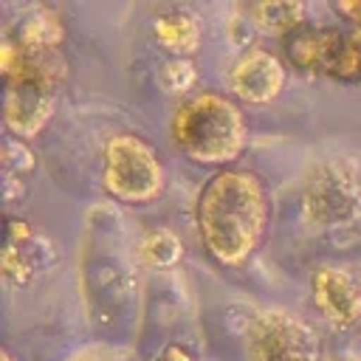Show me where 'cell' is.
<instances>
[{
    "instance_id": "cell-1",
    "label": "cell",
    "mask_w": 361,
    "mask_h": 361,
    "mask_svg": "<svg viewBox=\"0 0 361 361\" xmlns=\"http://www.w3.org/2000/svg\"><path fill=\"white\" fill-rule=\"evenodd\" d=\"M197 223L209 251L226 265H243L262 240L268 203L251 172L214 175L197 200Z\"/></svg>"
},
{
    "instance_id": "cell-2",
    "label": "cell",
    "mask_w": 361,
    "mask_h": 361,
    "mask_svg": "<svg viewBox=\"0 0 361 361\" xmlns=\"http://www.w3.org/2000/svg\"><path fill=\"white\" fill-rule=\"evenodd\" d=\"M175 141L200 164L234 161L245 144V121L234 102L220 93H197L183 102L172 121Z\"/></svg>"
},
{
    "instance_id": "cell-3",
    "label": "cell",
    "mask_w": 361,
    "mask_h": 361,
    "mask_svg": "<svg viewBox=\"0 0 361 361\" xmlns=\"http://www.w3.org/2000/svg\"><path fill=\"white\" fill-rule=\"evenodd\" d=\"M104 186L127 203L158 197L164 189V166L155 149L135 135H113L104 149Z\"/></svg>"
},
{
    "instance_id": "cell-4",
    "label": "cell",
    "mask_w": 361,
    "mask_h": 361,
    "mask_svg": "<svg viewBox=\"0 0 361 361\" xmlns=\"http://www.w3.org/2000/svg\"><path fill=\"white\" fill-rule=\"evenodd\" d=\"M288 56L302 71H319L336 79H361V37L338 28L299 31L288 39Z\"/></svg>"
},
{
    "instance_id": "cell-5",
    "label": "cell",
    "mask_w": 361,
    "mask_h": 361,
    "mask_svg": "<svg viewBox=\"0 0 361 361\" xmlns=\"http://www.w3.org/2000/svg\"><path fill=\"white\" fill-rule=\"evenodd\" d=\"M245 361H316V344L299 319L271 310L251 322Z\"/></svg>"
},
{
    "instance_id": "cell-6",
    "label": "cell",
    "mask_w": 361,
    "mask_h": 361,
    "mask_svg": "<svg viewBox=\"0 0 361 361\" xmlns=\"http://www.w3.org/2000/svg\"><path fill=\"white\" fill-rule=\"evenodd\" d=\"M228 85L240 99H245L251 104H265L282 90L285 68L274 54H268L262 48H251L231 68Z\"/></svg>"
},
{
    "instance_id": "cell-7",
    "label": "cell",
    "mask_w": 361,
    "mask_h": 361,
    "mask_svg": "<svg viewBox=\"0 0 361 361\" xmlns=\"http://www.w3.org/2000/svg\"><path fill=\"white\" fill-rule=\"evenodd\" d=\"M313 299L322 307V313L347 327L361 316V290L350 279V274L338 268H322L313 279Z\"/></svg>"
},
{
    "instance_id": "cell-8",
    "label": "cell",
    "mask_w": 361,
    "mask_h": 361,
    "mask_svg": "<svg viewBox=\"0 0 361 361\" xmlns=\"http://www.w3.org/2000/svg\"><path fill=\"white\" fill-rule=\"evenodd\" d=\"M45 251L48 248H42V240L28 228V223L11 220L6 228V243H3V257H0L6 276L17 285L31 282V276L42 268V262L48 265Z\"/></svg>"
},
{
    "instance_id": "cell-9",
    "label": "cell",
    "mask_w": 361,
    "mask_h": 361,
    "mask_svg": "<svg viewBox=\"0 0 361 361\" xmlns=\"http://www.w3.org/2000/svg\"><path fill=\"white\" fill-rule=\"evenodd\" d=\"M355 206V197L350 192V183L336 175V172H322L319 178H313L310 189H307V209L316 220L322 223H333V220H344Z\"/></svg>"
},
{
    "instance_id": "cell-10",
    "label": "cell",
    "mask_w": 361,
    "mask_h": 361,
    "mask_svg": "<svg viewBox=\"0 0 361 361\" xmlns=\"http://www.w3.org/2000/svg\"><path fill=\"white\" fill-rule=\"evenodd\" d=\"M155 34L164 42V48H169L172 54L186 56L197 51L200 42V28L189 14H164L155 20Z\"/></svg>"
},
{
    "instance_id": "cell-11",
    "label": "cell",
    "mask_w": 361,
    "mask_h": 361,
    "mask_svg": "<svg viewBox=\"0 0 361 361\" xmlns=\"http://www.w3.org/2000/svg\"><path fill=\"white\" fill-rule=\"evenodd\" d=\"M251 17L265 34H288L305 23V6L293 0H271L251 8Z\"/></svg>"
},
{
    "instance_id": "cell-12",
    "label": "cell",
    "mask_w": 361,
    "mask_h": 361,
    "mask_svg": "<svg viewBox=\"0 0 361 361\" xmlns=\"http://www.w3.org/2000/svg\"><path fill=\"white\" fill-rule=\"evenodd\" d=\"M65 31L59 25V20L48 11L42 14H34L28 17L23 25H20V48L28 51V54H54L56 45L62 42Z\"/></svg>"
},
{
    "instance_id": "cell-13",
    "label": "cell",
    "mask_w": 361,
    "mask_h": 361,
    "mask_svg": "<svg viewBox=\"0 0 361 361\" xmlns=\"http://www.w3.org/2000/svg\"><path fill=\"white\" fill-rule=\"evenodd\" d=\"M138 257L147 262V265H155V268H166V265H175L180 259V240L166 231V228H158V231H149L141 243H138Z\"/></svg>"
},
{
    "instance_id": "cell-14",
    "label": "cell",
    "mask_w": 361,
    "mask_h": 361,
    "mask_svg": "<svg viewBox=\"0 0 361 361\" xmlns=\"http://www.w3.org/2000/svg\"><path fill=\"white\" fill-rule=\"evenodd\" d=\"M3 169H6V197L14 195V183H25V178L34 172V155L23 141L8 138L3 149Z\"/></svg>"
},
{
    "instance_id": "cell-15",
    "label": "cell",
    "mask_w": 361,
    "mask_h": 361,
    "mask_svg": "<svg viewBox=\"0 0 361 361\" xmlns=\"http://www.w3.org/2000/svg\"><path fill=\"white\" fill-rule=\"evenodd\" d=\"M161 82H164V87H166L169 93H183V90H189L192 82H195V68H192V62H189V59H172V62H166L164 71H161Z\"/></svg>"
},
{
    "instance_id": "cell-16",
    "label": "cell",
    "mask_w": 361,
    "mask_h": 361,
    "mask_svg": "<svg viewBox=\"0 0 361 361\" xmlns=\"http://www.w3.org/2000/svg\"><path fill=\"white\" fill-rule=\"evenodd\" d=\"M158 361H192V355H189L183 347L172 344V347H166V350L158 355Z\"/></svg>"
},
{
    "instance_id": "cell-17",
    "label": "cell",
    "mask_w": 361,
    "mask_h": 361,
    "mask_svg": "<svg viewBox=\"0 0 361 361\" xmlns=\"http://www.w3.org/2000/svg\"><path fill=\"white\" fill-rule=\"evenodd\" d=\"M336 8H338V14L350 17V20H353V23L361 28V0H358V3H338Z\"/></svg>"
},
{
    "instance_id": "cell-18",
    "label": "cell",
    "mask_w": 361,
    "mask_h": 361,
    "mask_svg": "<svg viewBox=\"0 0 361 361\" xmlns=\"http://www.w3.org/2000/svg\"><path fill=\"white\" fill-rule=\"evenodd\" d=\"M3 361H11V355H8V353H3Z\"/></svg>"
}]
</instances>
